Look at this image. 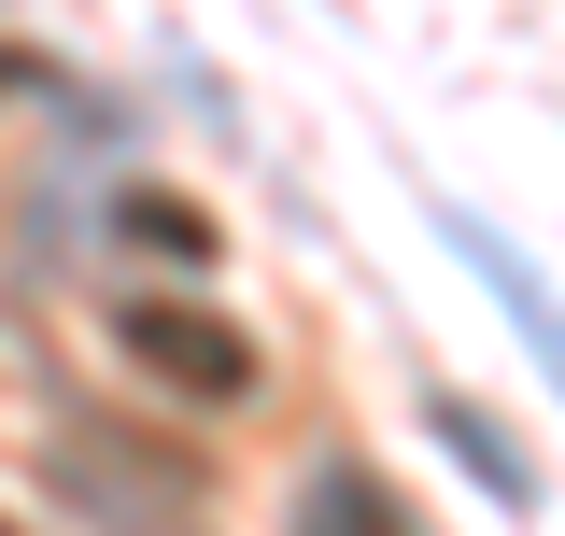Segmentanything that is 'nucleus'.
Instances as JSON below:
<instances>
[{
    "mask_svg": "<svg viewBox=\"0 0 565 536\" xmlns=\"http://www.w3.org/2000/svg\"><path fill=\"white\" fill-rule=\"evenodd\" d=\"M114 339H128L141 382H170V396H199V409H241L255 382H269L255 325H226L212 297H128V311H114Z\"/></svg>",
    "mask_w": 565,
    "mask_h": 536,
    "instance_id": "1",
    "label": "nucleus"
},
{
    "mask_svg": "<svg viewBox=\"0 0 565 536\" xmlns=\"http://www.w3.org/2000/svg\"><path fill=\"white\" fill-rule=\"evenodd\" d=\"M0 536H29V523H0Z\"/></svg>",
    "mask_w": 565,
    "mask_h": 536,
    "instance_id": "6",
    "label": "nucleus"
},
{
    "mask_svg": "<svg viewBox=\"0 0 565 536\" xmlns=\"http://www.w3.org/2000/svg\"><path fill=\"white\" fill-rule=\"evenodd\" d=\"M114 226H128L141 255H184V268H212V212H199V199H170V184H128V199H114Z\"/></svg>",
    "mask_w": 565,
    "mask_h": 536,
    "instance_id": "5",
    "label": "nucleus"
},
{
    "mask_svg": "<svg viewBox=\"0 0 565 536\" xmlns=\"http://www.w3.org/2000/svg\"><path fill=\"white\" fill-rule=\"evenodd\" d=\"M424 424H438V438L467 452V480H481V494H509V508H537V467H523V452H509V438H494V424H481L467 396H438Z\"/></svg>",
    "mask_w": 565,
    "mask_h": 536,
    "instance_id": "4",
    "label": "nucleus"
},
{
    "mask_svg": "<svg viewBox=\"0 0 565 536\" xmlns=\"http://www.w3.org/2000/svg\"><path fill=\"white\" fill-rule=\"evenodd\" d=\"M297 536H424V523H411V508H396L367 467H326L311 494H297Z\"/></svg>",
    "mask_w": 565,
    "mask_h": 536,
    "instance_id": "3",
    "label": "nucleus"
},
{
    "mask_svg": "<svg viewBox=\"0 0 565 536\" xmlns=\"http://www.w3.org/2000/svg\"><path fill=\"white\" fill-rule=\"evenodd\" d=\"M438 226H452V255L481 268V297H494V311H509V325H523V353L552 367V396H565V297H552V282H537V255H523V240H509L494 212H467V199H438Z\"/></svg>",
    "mask_w": 565,
    "mask_h": 536,
    "instance_id": "2",
    "label": "nucleus"
}]
</instances>
